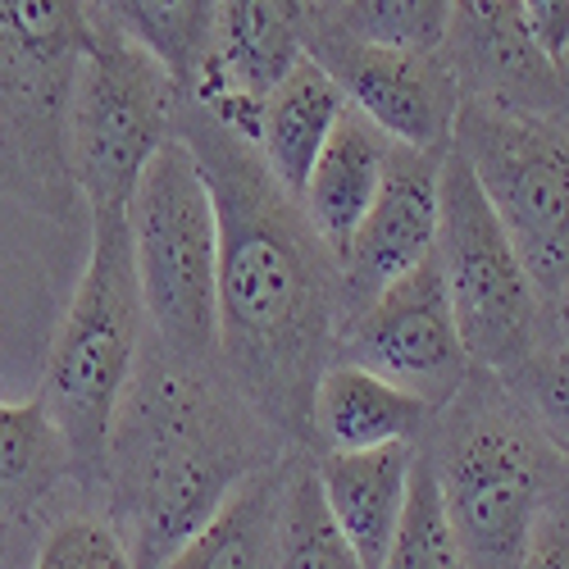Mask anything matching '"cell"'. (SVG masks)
Masks as SVG:
<instances>
[{
	"label": "cell",
	"mask_w": 569,
	"mask_h": 569,
	"mask_svg": "<svg viewBox=\"0 0 569 569\" xmlns=\"http://www.w3.org/2000/svg\"><path fill=\"white\" fill-rule=\"evenodd\" d=\"M173 132L219 214V365L278 438L310 451V401L342 333V264L256 141L187 97Z\"/></svg>",
	"instance_id": "obj_1"
},
{
	"label": "cell",
	"mask_w": 569,
	"mask_h": 569,
	"mask_svg": "<svg viewBox=\"0 0 569 569\" xmlns=\"http://www.w3.org/2000/svg\"><path fill=\"white\" fill-rule=\"evenodd\" d=\"M292 451L232 388L219 356L187 360L147 338L110 429L97 501L137 569H160L237 488Z\"/></svg>",
	"instance_id": "obj_2"
},
{
	"label": "cell",
	"mask_w": 569,
	"mask_h": 569,
	"mask_svg": "<svg viewBox=\"0 0 569 569\" xmlns=\"http://www.w3.org/2000/svg\"><path fill=\"white\" fill-rule=\"evenodd\" d=\"M469 569H519L569 465L542 438L506 378L473 369L419 438Z\"/></svg>",
	"instance_id": "obj_3"
},
{
	"label": "cell",
	"mask_w": 569,
	"mask_h": 569,
	"mask_svg": "<svg viewBox=\"0 0 569 569\" xmlns=\"http://www.w3.org/2000/svg\"><path fill=\"white\" fill-rule=\"evenodd\" d=\"M147 338L151 323L141 306L128 214H97L87 264L60 315L37 388L69 442L78 497H97L101 488L110 429L141 365V351H147Z\"/></svg>",
	"instance_id": "obj_4"
},
{
	"label": "cell",
	"mask_w": 569,
	"mask_h": 569,
	"mask_svg": "<svg viewBox=\"0 0 569 569\" xmlns=\"http://www.w3.org/2000/svg\"><path fill=\"white\" fill-rule=\"evenodd\" d=\"M91 46L87 0H0V197L60 228L87 214L69 164V110Z\"/></svg>",
	"instance_id": "obj_5"
},
{
	"label": "cell",
	"mask_w": 569,
	"mask_h": 569,
	"mask_svg": "<svg viewBox=\"0 0 569 569\" xmlns=\"http://www.w3.org/2000/svg\"><path fill=\"white\" fill-rule=\"evenodd\" d=\"M132 260L151 338L187 360L219 356V214L192 147L173 132L141 173L132 206Z\"/></svg>",
	"instance_id": "obj_6"
},
{
	"label": "cell",
	"mask_w": 569,
	"mask_h": 569,
	"mask_svg": "<svg viewBox=\"0 0 569 569\" xmlns=\"http://www.w3.org/2000/svg\"><path fill=\"white\" fill-rule=\"evenodd\" d=\"M451 147L483 182L533 278L547 342L569 338V119L465 101Z\"/></svg>",
	"instance_id": "obj_7"
},
{
	"label": "cell",
	"mask_w": 569,
	"mask_h": 569,
	"mask_svg": "<svg viewBox=\"0 0 569 569\" xmlns=\"http://www.w3.org/2000/svg\"><path fill=\"white\" fill-rule=\"evenodd\" d=\"M438 264L473 369L506 378L547 342V319L533 278L519 260L501 214L492 210L483 182L473 178L469 160L456 147L442 160Z\"/></svg>",
	"instance_id": "obj_8"
},
{
	"label": "cell",
	"mask_w": 569,
	"mask_h": 569,
	"mask_svg": "<svg viewBox=\"0 0 569 569\" xmlns=\"http://www.w3.org/2000/svg\"><path fill=\"white\" fill-rule=\"evenodd\" d=\"M178 78L132 37L97 23L69 110V164L87 214H128L132 192L178 123Z\"/></svg>",
	"instance_id": "obj_9"
},
{
	"label": "cell",
	"mask_w": 569,
	"mask_h": 569,
	"mask_svg": "<svg viewBox=\"0 0 569 569\" xmlns=\"http://www.w3.org/2000/svg\"><path fill=\"white\" fill-rule=\"evenodd\" d=\"M338 360L388 378L410 397L429 401L433 410H442L465 388L473 365L465 356L460 328L451 315L438 251L342 323L333 365Z\"/></svg>",
	"instance_id": "obj_10"
},
{
	"label": "cell",
	"mask_w": 569,
	"mask_h": 569,
	"mask_svg": "<svg viewBox=\"0 0 569 569\" xmlns=\"http://www.w3.org/2000/svg\"><path fill=\"white\" fill-rule=\"evenodd\" d=\"M310 60L328 69V78L342 87L351 110L365 114L392 147L438 151V156L451 151L465 97L442 56L388 51V46L356 41L333 23L315 19Z\"/></svg>",
	"instance_id": "obj_11"
},
{
	"label": "cell",
	"mask_w": 569,
	"mask_h": 569,
	"mask_svg": "<svg viewBox=\"0 0 569 569\" xmlns=\"http://www.w3.org/2000/svg\"><path fill=\"white\" fill-rule=\"evenodd\" d=\"M315 19L310 0H219L210 51L182 97L237 137L260 141L264 101L310 60Z\"/></svg>",
	"instance_id": "obj_12"
},
{
	"label": "cell",
	"mask_w": 569,
	"mask_h": 569,
	"mask_svg": "<svg viewBox=\"0 0 569 569\" xmlns=\"http://www.w3.org/2000/svg\"><path fill=\"white\" fill-rule=\"evenodd\" d=\"M438 56L456 73L469 106L565 114V73L542 51L519 0H456L451 32Z\"/></svg>",
	"instance_id": "obj_13"
},
{
	"label": "cell",
	"mask_w": 569,
	"mask_h": 569,
	"mask_svg": "<svg viewBox=\"0 0 569 569\" xmlns=\"http://www.w3.org/2000/svg\"><path fill=\"white\" fill-rule=\"evenodd\" d=\"M442 160L438 151L392 147L383 192L342 256V323L438 251Z\"/></svg>",
	"instance_id": "obj_14"
},
{
	"label": "cell",
	"mask_w": 569,
	"mask_h": 569,
	"mask_svg": "<svg viewBox=\"0 0 569 569\" xmlns=\"http://www.w3.org/2000/svg\"><path fill=\"white\" fill-rule=\"evenodd\" d=\"M419 442H392L373 451H315V473L338 529L365 560V569H383L401 515L410 501Z\"/></svg>",
	"instance_id": "obj_15"
},
{
	"label": "cell",
	"mask_w": 569,
	"mask_h": 569,
	"mask_svg": "<svg viewBox=\"0 0 569 569\" xmlns=\"http://www.w3.org/2000/svg\"><path fill=\"white\" fill-rule=\"evenodd\" d=\"M438 410L360 365H328L310 401V451H373L419 442Z\"/></svg>",
	"instance_id": "obj_16"
},
{
	"label": "cell",
	"mask_w": 569,
	"mask_h": 569,
	"mask_svg": "<svg viewBox=\"0 0 569 569\" xmlns=\"http://www.w3.org/2000/svg\"><path fill=\"white\" fill-rule=\"evenodd\" d=\"M388 160H392V141L365 114L347 110L338 132L328 137V147H323V156H319V164L306 182V192H301L306 219L323 237V247L338 256V264L351 247L356 228L373 210L378 192H383Z\"/></svg>",
	"instance_id": "obj_17"
},
{
	"label": "cell",
	"mask_w": 569,
	"mask_h": 569,
	"mask_svg": "<svg viewBox=\"0 0 569 569\" xmlns=\"http://www.w3.org/2000/svg\"><path fill=\"white\" fill-rule=\"evenodd\" d=\"M64 483L73 488V456L46 401H0V529L37 525Z\"/></svg>",
	"instance_id": "obj_18"
},
{
	"label": "cell",
	"mask_w": 569,
	"mask_h": 569,
	"mask_svg": "<svg viewBox=\"0 0 569 569\" xmlns=\"http://www.w3.org/2000/svg\"><path fill=\"white\" fill-rule=\"evenodd\" d=\"M347 110H351V101L342 97V87L315 60H301L288 73V82L264 101L256 151L269 164V173L288 187L297 201H301L306 182H310V173L328 147V137L338 132Z\"/></svg>",
	"instance_id": "obj_19"
},
{
	"label": "cell",
	"mask_w": 569,
	"mask_h": 569,
	"mask_svg": "<svg viewBox=\"0 0 569 569\" xmlns=\"http://www.w3.org/2000/svg\"><path fill=\"white\" fill-rule=\"evenodd\" d=\"M288 460L247 479L160 569H278V510L288 488Z\"/></svg>",
	"instance_id": "obj_20"
},
{
	"label": "cell",
	"mask_w": 569,
	"mask_h": 569,
	"mask_svg": "<svg viewBox=\"0 0 569 569\" xmlns=\"http://www.w3.org/2000/svg\"><path fill=\"white\" fill-rule=\"evenodd\" d=\"M101 28L132 37L187 91L210 51L219 0H87Z\"/></svg>",
	"instance_id": "obj_21"
},
{
	"label": "cell",
	"mask_w": 569,
	"mask_h": 569,
	"mask_svg": "<svg viewBox=\"0 0 569 569\" xmlns=\"http://www.w3.org/2000/svg\"><path fill=\"white\" fill-rule=\"evenodd\" d=\"M278 569H365L323 501L315 451H292L278 510Z\"/></svg>",
	"instance_id": "obj_22"
},
{
	"label": "cell",
	"mask_w": 569,
	"mask_h": 569,
	"mask_svg": "<svg viewBox=\"0 0 569 569\" xmlns=\"http://www.w3.org/2000/svg\"><path fill=\"white\" fill-rule=\"evenodd\" d=\"M451 14H456V0H347L342 10L319 19L369 46L438 56L451 32Z\"/></svg>",
	"instance_id": "obj_23"
},
{
	"label": "cell",
	"mask_w": 569,
	"mask_h": 569,
	"mask_svg": "<svg viewBox=\"0 0 569 569\" xmlns=\"http://www.w3.org/2000/svg\"><path fill=\"white\" fill-rule=\"evenodd\" d=\"M383 569H469L465 547L447 519L438 479L429 456H415V479H410V501L401 515V529L392 538V551L383 560Z\"/></svg>",
	"instance_id": "obj_24"
},
{
	"label": "cell",
	"mask_w": 569,
	"mask_h": 569,
	"mask_svg": "<svg viewBox=\"0 0 569 569\" xmlns=\"http://www.w3.org/2000/svg\"><path fill=\"white\" fill-rule=\"evenodd\" d=\"M28 569H137V560L101 510H69L46 525Z\"/></svg>",
	"instance_id": "obj_25"
},
{
	"label": "cell",
	"mask_w": 569,
	"mask_h": 569,
	"mask_svg": "<svg viewBox=\"0 0 569 569\" xmlns=\"http://www.w3.org/2000/svg\"><path fill=\"white\" fill-rule=\"evenodd\" d=\"M506 383L525 401L556 456L569 465V338L542 342L515 373H506Z\"/></svg>",
	"instance_id": "obj_26"
},
{
	"label": "cell",
	"mask_w": 569,
	"mask_h": 569,
	"mask_svg": "<svg viewBox=\"0 0 569 569\" xmlns=\"http://www.w3.org/2000/svg\"><path fill=\"white\" fill-rule=\"evenodd\" d=\"M519 569H569V492H560L538 519L533 542Z\"/></svg>",
	"instance_id": "obj_27"
},
{
	"label": "cell",
	"mask_w": 569,
	"mask_h": 569,
	"mask_svg": "<svg viewBox=\"0 0 569 569\" xmlns=\"http://www.w3.org/2000/svg\"><path fill=\"white\" fill-rule=\"evenodd\" d=\"M519 10H525L533 37L542 41V51L565 64L569 56V0H519Z\"/></svg>",
	"instance_id": "obj_28"
},
{
	"label": "cell",
	"mask_w": 569,
	"mask_h": 569,
	"mask_svg": "<svg viewBox=\"0 0 569 569\" xmlns=\"http://www.w3.org/2000/svg\"><path fill=\"white\" fill-rule=\"evenodd\" d=\"M310 6H315L319 14H333V10H342V6H347V0H310Z\"/></svg>",
	"instance_id": "obj_29"
},
{
	"label": "cell",
	"mask_w": 569,
	"mask_h": 569,
	"mask_svg": "<svg viewBox=\"0 0 569 569\" xmlns=\"http://www.w3.org/2000/svg\"><path fill=\"white\" fill-rule=\"evenodd\" d=\"M6 547H10V529H0V569H10V556H6Z\"/></svg>",
	"instance_id": "obj_30"
},
{
	"label": "cell",
	"mask_w": 569,
	"mask_h": 569,
	"mask_svg": "<svg viewBox=\"0 0 569 569\" xmlns=\"http://www.w3.org/2000/svg\"><path fill=\"white\" fill-rule=\"evenodd\" d=\"M560 73H565V91H569V56H565V64H560ZM565 119H569V101H565Z\"/></svg>",
	"instance_id": "obj_31"
}]
</instances>
